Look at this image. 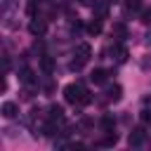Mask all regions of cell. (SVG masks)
Segmentation results:
<instances>
[{
  "label": "cell",
  "instance_id": "d6986e66",
  "mask_svg": "<svg viewBox=\"0 0 151 151\" xmlns=\"http://www.w3.org/2000/svg\"><path fill=\"white\" fill-rule=\"evenodd\" d=\"M97 17H99V19L106 17V5H99V7H97Z\"/></svg>",
  "mask_w": 151,
  "mask_h": 151
},
{
  "label": "cell",
  "instance_id": "52a82bcc",
  "mask_svg": "<svg viewBox=\"0 0 151 151\" xmlns=\"http://www.w3.org/2000/svg\"><path fill=\"white\" fill-rule=\"evenodd\" d=\"M111 35H113L116 40H123V38H127V26H125L123 21H116V24H113V28H111Z\"/></svg>",
  "mask_w": 151,
  "mask_h": 151
},
{
  "label": "cell",
  "instance_id": "8992f818",
  "mask_svg": "<svg viewBox=\"0 0 151 151\" xmlns=\"http://www.w3.org/2000/svg\"><path fill=\"white\" fill-rule=\"evenodd\" d=\"M0 113H2L5 118H17V113H19V104H17V101H5V104L0 106Z\"/></svg>",
  "mask_w": 151,
  "mask_h": 151
},
{
  "label": "cell",
  "instance_id": "277c9868",
  "mask_svg": "<svg viewBox=\"0 0 151 151\" xmlns=\"http://www.w3.org/2000/svg\"><path fill=\"white\" fill-rule=\"evenodd\" d=\"M111 57H113L118 64H125V61H127V47H125V45H120V42H118V45H113V47H111Z\"/></svg>",
  "mask_w": 151,
  "mask_h": 151
},
{
  "label": "cell",
  "instance_id": "4fadbf2b",
  "mask_svg": "<svg viewBox=\"0 0 151 151\" xmlns=\"http://www.w3.org/2000/svg\"><path fill=\"white\" fill-rule=\"evenodd\" d=\"M50 118H52V120H59V123H61V118H64V109H61L59 104L50 106Z\"/></svg>",
  "mask_w": 151,
  "mask_h": 151
},
{
  "label": "cell",
  "instance_id": "603a6c76",
  "mask_svg": "<svg viewBox=\"0 0 151 151\" xmlns=\"http://www.w3.org/2000/svg\"><path fill=\"white\" fill-rule=\"evenodd\" d=\"M146 42H149V45H151V33H149V35H146Z\"/></svg>",
  "mask_w": 151,
  "mask_h": 151
},
{
  "label": "cell",
  "instance_id": "7a4b0ae2",
  "mask_svg": "<svg viewBox=\"0 0 151 151\" xmlns=\"http://www.w3.org/2000/svg\"><path fill=\"white\" fill-rule=\"evenodd\" d=\"M28 31H31V35H35V38L45 35V31H47V24H45V19H33V21L28 24Z\"/></svg>",
  "mask_w": 151,
  "mask_h": 151
},
{
  "label": "cell",
  "instance_id": "3957f363",
  "mask_svg": "<svg viewBox=\"0 0 151 151\" xmlns=\"http://www.w3.org/2000/svg\"><path fill=\"white\" fill-rule=\"evenodd\" d=\"M144 139H146V132H144V127H134V130L130 132V137H127L130 146H142V144H144Z\"/></svg>",
  "mask_w": 151,
  "mask_h": 151
},
{
  "label": "cell",
  "instance_id": "30bf717a",
  "mask_svg": "<svg viewBox=\"0 0 151 151\" xmlns=\"http://www.w3.org/2000/svg\"><path fill=\"white\" fill-rule=\"evenodd\" d=\"M19 78H21V83H26V85H31V87L35 85V78H33V71H31V68H26V66H24V68L19 71Z\"/></svg>",
  "mask_w": 151,
  "mask_h": 151
},
{
  "label": "cell",
  "instance_id": "5bb4252c",
  "mask_svg": "<svg viewBox=\"0 0 151 151\" xmlns=\"http://www.w3.org/2000/svg\"><path fill=\"white\" fill-rule=\"evenodd\" d=\"M116 142H118V134H116V132L111 130V132H109V134H106V137H104V139L99 142V146H113Z\"/></svg>",
  "mask_w": 151,
  "mask_h": 151
},
{
  "label": "cell",
  "instance_id": "6da1fadb",
  "mask_svg": "<svg viewBox=\"0 0 151 151\" xmlns=\"http://www.w3.org/2000/svg\"><path fill=\"white\" fill-rule=\"evenodd\" d=\"M64 99L68 101V104H90V92L83 87V85H76V83H71V85H66L64 87Z\"/></svg>",
  "mask_w": 151,
  "mask_h": 151
},
{
  "label": "cell",
  "instance_id": "ac0fdd59",
  "mask_svg": "<svg viewBox=\"0 0 151 151\" xmlns=\"http://www.w3.org/2000/svg\"><path fill=\"white\" fill-rule=\"evenodd\" d=\"M142 68H144V71H149V68H151V54H146V57L142 59Z\"/></svg>",
  "mask_w": 151,
  "mask_h": 151
},
{
  "label": "cell",
  "instance_id": "2e32d148",
  "mask_svg": "<svg viewBox=\"0 0 151 151\" xmlns=\"http://www.w3.org/2000/svg\"><path fill=\"white\" fill-rule=\"evenodd\" d=\"M68 66H71V71H80V68H83V66H85V61H83V59H78V57H73V59H71V64H68Z\"/></svg>",
  "mask_w": 151,
  "mask_h": 151
},
{
  "label": "cell",
  "instance_id": "7402d4cb",
  "mask_svg": "<svg viewBox=\"0 0 151 151\" xmlns=\"http://www.w3.org/2000/svg\"><path fill=\"white\" fill-rule=\"evenodd\" d=\"M85 7H97V0H80Z\"/></svg>",
  "mask_w": 151,
  "mask_h": 151
},
{
  "label": "cell",
  "instance_id": "ffe728a7",
  "mask_svg": "<svg viewBox=\"0 0 151 151\" xmlns=\"http://www.w3.org/2000/svg\"><path fill=\"white\" fill-rule=\"evenodd\" d=\"M142 21H144V24L151 21V9H144V12H142Z\"/></svg>",
  "mask_w": 151,
  "mask_h": 151
},
{
  "label": "cell",
  "instance_id": "ba28073f",
  "mask_svg": "<svg viewBox=\"0 0 151 151\" xmlns=\"http://www.w3.org/2000/svg\"><path fill=\"white\" fill-rule=\"evenodd\" d=\"M106 76H109V73H106L104 68H94V71L90 73V80H92L94 85H101V83H106Z\"/></svg>",
  "mask_w": 151,
  "mask_h": 151
},
{
  "label": "cell",
  "instance_id": "9a60e30c",
  "mask_svg": "<svg viewBox=\"0 0 151 151\" xmlns=\"http://www.w3.org/2000/svg\"><path fill=\"white\" fill-rule=\"evenodd\" d=\"M113 125H116V120H113L111 116H104V118H101V127H104L106 132H111V130H113Z\"/></svg>",
  "mask_w": 151,
  "mask_h": 151
},
{
  "label": "cell",
  "instance_id": "cb8c5ba5",
  "mask_svg": "<svg viewBox=\"0 0 151 151\" xmlns=\"http://www.w3.org/2000/svg\"><path fill=\"white\" fill-rule=\"evenodd\" d=\"M106 2H111V5H116V2H120V0H106Z\"/></svg>",
  "mask_w": 151,
  "mask_h": 151
},
{
  "label": "cell",
  "instance_id": "7c38bea8",
  "mask_svg": "<svg viewBox=\"0 0 151 151\" xmlns=\"http://www.w3.org/2000/svg\"><path fill=\"white\" fill-rule=\"evenodd\" d=\"M87 33H90V35H99V33H101V19H92V21L87 24Z\"/></svg>",
  "mask_w": 151,
  "mask_h": 151
},
{
  "label": "cell",
  "instance_id": "9c48e42d",
  "mask_svg": "<svg viewBox=\"0 0 151 151\" xmlns=\"http://www.w3.org/2000/svg\"><path fill=\"white\" fill-rule=\"evenodd\" d=\"M106 97H109V101H120V97H123V87H120V85H111V87L106 90Z\"/></svg>",
  "mask_w": 151,
  "mask_h": 151
},
{
  "label": "cell",
  "instance_id": "e0dca14e",
  "mask_svg": "<svg viewBox=\"0 0 151 151\" xmlns=\"http://www.w3.org/2000/svg\"><path fill=\"white\" fill-rule=\"evenodd\" d=\"M125 7H127V12L139 9V0H125Z\"/></svg>",
  "mask_w": 151,
  "mask_h": 151
},
{
  "label": "cell",
  "instance_id": "5b68a950",
  "mask_svg": "<svg viewBox=\"0 0 151 151\" xmlns=\"http://www.w3.org/2000/svg\"><path fill=\"white\" fill-rule=\"evenodd\" d=\"M73 54H76L78 59H83V61L87 64V59L92 57V47H90L87 42H78V45H76V52H73Z\"/></svg>",
  "mask_w": 151,
  "mask_h": 151
},
{
  "label": "cell",
  "instance_id": "44dd1931",
  "mask_svg": "<svg viewBox=\"0 0 151 151\" xmlns=\"http://www.w3.org/2000/svg\"><path fill=\"white\" fill-rule=\"evenodd\" d=\"M142 120L144 123H151V111H142Z\"/></svg>",
  "mask_w": 151,
  "mask_h": 151
},
{
  "label": "cell",
  "instance_id": "8fae6325",
  "mask_svg": "<svg viewBox=\"0 0 151 151\" xmlns=\"http://www.w3.org/2000/svg\"><path fill=\"white\" fill-rule=\"evenodd\" d=\"M40 68H42L47 76L54 73V59H52V57H42V59H40Z\"/></svg>",
  "mask_w": 151,
  "mask_h": 151
}]
</instances>
